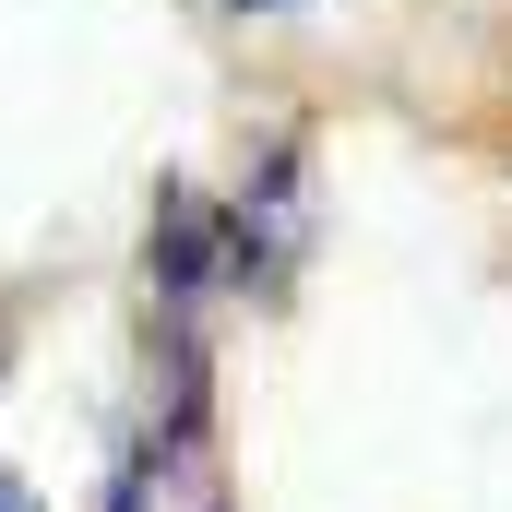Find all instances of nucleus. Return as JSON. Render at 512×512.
Segmentation results:
<instances>
[{
  "label": "nucleus",
  "mask_w": 512,
  "mask_h": 512,
  "mask_svg": "<svg viewBox=\"0 0 512 512\" xmlns=\"http://www.w3.org/2000/svg\"><path fill=\"white\" fill-rule=\"evenodd\" d=\"M0 370H12V322H0Z\"/></svg>",
  "instance_id": "obj_3"
},
{
  "label": "nucleus",
  "mask_w": 512,
  "mask_h": 512,
  "mask_svg": "<svg viewBox=\"0 0 512 512\" xmlns=\"http://www.w3.org/2000/svg\"><path fill=\"white\" fill-rule=\"evenodd\" d=\"M203 512H227V501H203Z\"/></svg>",
  "instance_id": "obj_4"
},
{
  "label": "nucleus",
  "mask_w": 512,
  "mask_h": 512,
  "mask_svg": "<svg viewBox=\"0 0 512 512\" xmlns=\"http://www.w3.org/2000/svg\"><path fill=\"white\" fill-rule=\"evenodd\" d=\"M0 512H48V501H36V489H24V477H12V465H0Z\"/></svg>",
  "instance_id": "obj_1"
},
{
  "label": "nucleus",
  "mask_w": 512,
  "mask_h": 512,
  "mask_svg": "<svg viewBox=\"0 0 512 512\" xmlns=\"http://www.w3.org/2000/svg\"><path fill=\"white\" fill-rule=\"evenodd\" d=\"M227 12H298V0H227Z\"/></svg>",
  "instance_id": "obj_2"
}]
</instances>
